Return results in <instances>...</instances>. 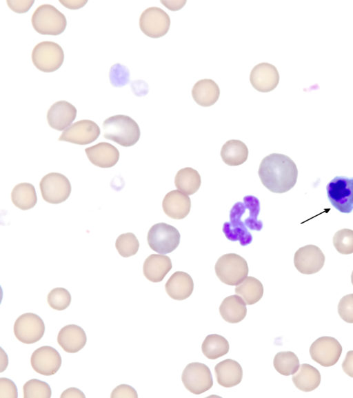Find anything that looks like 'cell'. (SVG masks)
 Returning <instances> with one entry per match:
<instances>
[{
  "label": "cell",
  "instance_id": "obj_33",
  "mask_svg": "<svg viewBox=\"0 0 353 398\" xmlns=\"http://www.w3.org/2000/svg\"><path fill=\"white\" fill-rule=\"evenodd\" d=\"M273 365L279 373L289 376L297 372L300 364L298 357L293 352L282 351L274 356Z\"/></svg>",
  "mask_w": 353,
  "mask_h": 398
},
{
  "label": "cell",
  "instance_id": "obj_20",
  "mask_svg": "<svg viewBox=\"0 0 353 398\" xmlns=\"http://www.w3.org/2000/svg\"><path fill=\"white\" fill-rule=\"evenodd\" d=\"M85 152L92 163L103 168L114 166L119 159L117 148L107 142H101L86 148Z\"/></svg>",
  "mask_w": 353,
  "mask_h": 398
},
{
  "label": "cell",
  "instance_id": "obj_48",
  "mask_svg": "<svg viewBox=\"0 0 353 398\" xmlns=\"http://www.w3.org/2000/svg\"><path fill=\"white\" fill-rule=\"evenodd\" d=\"M351 282H352V284L353 285V271L352 272V275H351Z\"/></svg>",
  "mask_w": 353,
  "mask_h": 398
},
{
  "label": "cell",
  "instance_id": "obj_13",
  "mask_svg": "<svg viewBox=\"0 0 353 398\" xmlns=\"http://www.w3.org/2000/svg\"><path fill=\"white\" fill-rule=\"evenodd\" d=\"M342 353V346L335 338L321 337L315 340L310 348L311 358L324 367L335 365Z\"/></svg>",
  "mask_w": 353,
  "mask_h": 398
},
{
  "label": "cell",
  "instance_id": "obj_47",
  "mask_svg": "<svg viewBox=\"0 0 353 398\" xmlns=\"http://www.w3.org/2000/svg\"><path fill=\"white\" fill-rule=\"evenodd\" d=\"M1 370L0 372H3L8 366V357L6 353L4 352L3 349L1 348Z\"/></svg>",
  "mask_w": 353,
  "mask_h": 398
},
{
  "label": "cell",
  "instance_id": "obj_43",
  "mask_svg": "<svg viewBox=\"0 0 353 398\" xmlns=\"http://www.w3.org/2000/svg\"><path fill=\"white\" fill-rule=\"evenodd\" d=\"M34 3V1H7L8 7L14 12H26Z\"/></svg>",
  "mask_w": 353,
  "mask_h": 398
},
{
  "label": "cell",
  "instance_id": "obj_2",
  "mask_svg": "<svg viewBox=\"0 0 353 398\" xmlns=\"http://www.w3.org/2000/svg\"><path fill=\"white\" fill-rule=\"evenodd\" d=\"M103 137L118 144L129 147L139 139L140 129L137 123L130 117L117 115L108 117L103 123Z\"/></svg>",
  "mask_w": 353,
  "mask_h": 398
},
{
  "label": "cell",
  "instance_id": "obj_19",
  "mask_svg": "<svg viewBox=\"0 0 353 398\" xmlns=\"http://www.w3.org/2000/svg\"><path fill=\"white\" fill-rule=\"evenodd\" d=\"M165 214L174 219H182L188 216L191 208V200L179 190L168 192L162 202Z\"/></svg>",
  "mask_w": 353,
  "mask_h": 398
},
{
  "label": "cell",
  "instance_id": "obj_3",
  "mask_svg": "<svg viewBox=\"0 0 353 398\" xmlns=\"http://www.w3.org/2000/svg\"><path fill=\"white\" fill-rule=\"evenodd\" d=\"M33 28L41 34L59 35L67 26L65 15L50 4L37 7L31 19Z\"/></svg>",
  "mask_w": 353,
  "mask_h": 398
},
{
  "label": "cell",
  "instance_id": "obj_39",
  "mask_svg": "<svg viewBox=\"0 0 353 398\" xmlns=\"http://www.w3.org/2000/svg\"><path fill=\"white\" fill-rule=\"evenodd\" d=\"M109 77L112 86L121 87L128 83L130 80V72L126 67L117 63L111 67Z\"/></svg>",
  "mask_w": 353,
  "mask_h": 398
},
{
  "label": "cell",
  "instance_id": "obj_40",
  "mask_svg": "<svg viewBox=\"0 0 353 398\" xmlns=\"http://www.w3.org/2000/svg\"><path fill=\"white\" fill-rule=\"evenodd\" d=\"M338 313L344 321L353 323V294L345 295L340 299Z\"/></svg>",
  "mask_w": 353,
  "mask_h": 398
},
{
  "label": "cell",
  "instance_id": "obj_23",
  "mask_svg": "<svg viewBox=\"0 0 353 398\" xmlns=\"http://www.w3.org/2000/svg\"><path fill=\"white\" fill-rule=\"evenodd\" d=\"M214 372L217 383L225 388L239 384L243 378V370L240 364L231 359L218 363L214 367Z\"/></svg>",
  "mask_w": 353,
  "mask_h": 398
},
{
  "label": "cell",
  "instance_id": "obj_17",
  "mask_svg": "<svg viewBox=\"0 0 353 398\" xmlns=\"http://www.w3.org/2000/svg\"><path fill=\"white\" fill-rule=\"evenodd\" d=\"M250 81L254 89L268 92L273 90L279 82V74L276 68L267 62L256 65L250 72Z\"/></svg>",
  "mask_w": 353,
  "mask_h": 398
},
{
  "label": "cell",
  "instance_id": "obj_31",
  "mask_svg": "<svg viewBox=\"0 0 353 398\" xmlns=\"http://www.w3.org/2000/svg\"><path fill=\"white\" fill-rule=\"evenodd\" d=\"M11 199L14 205L23 210L33 208L37 201L35 188L29 183L15 186L11 193Z\"/></svg>",
  "mask_w": 353,
  "mask_h": 398
},
{
  "label": "cell",
  "instance_id": "obj_14",
  "mask_svg": "<svg viewBox=\"0 0 353 398\" xmlns=\"http://www.w3.org/2000/svg\"><path fill=\"white\" fill-rule=\"evenodd\" d=\"M100 128L94 121L83 119L67 128L59 140L78 145H86L94 141L100 135Z\"/></svg>",
  "mask_w": 353,
  "mask_h": 398
},
{
  "label": "cell",
  "instance_id": "obj_28",
  "mask_svg": "<svg viewBox=\"0 0 353 398\" xmlns=\"http://www.w3.org/2000/svg\"><path fill=\"white\" fill-rule=\"evenodd\" d=\"M321 374L314 366L303 364L297 373L292 377L294 386L300 390L310 392L316 389L321 383Z\"/></svg>",
  "mask_w": 353,
  "mask_h": 398
},
{
  "label": "cell",
  "instance_id": "obj_46",
  "mask_svg": "<svg viewBox=\"0 0 353 398\" xmlns=\"http://www.w3.org/2000/svg\"><path fill=\"white\" fill-rule=\"evenodd\" d=\"M59 2L65 8L69 9H79L83 7L88 1H64L60 0Z\"/></svg>",
  "mask_w": 353,
  "mask_h": 398
},
{
  "label": "cell",
  "instance_id": "obj_38",
  "mask_svg": "<svg viewBox=\"0 0 353 398\" xmlns=\"http://www.w3.org/2000/svg\"><path fill=\"white\" fill-rule=\"evenodd\" d=\"M47 301L52 309L63 310L70 306L71 295L65 288L58 287L53 288L48 293Z\"/></svg>",
  "mask_w": 353,
  "mask_h": 398
},
{
  "label": "cell",
  "instance_id": "obj_24",
  "mask_svg": "<svg viewBox=\"0 0 353 398\" xmlns=\"http://www.w3.org/2000/svg\"><path fill=\"white\" fill-rule=\"evenodd\" d=\"M172 267V261L169 257L164 255L152 254L145 260L143 272L147 279L157 283L164 279Z\"/></svg>",
  "mask_w": 353,
  "mask_h": 398
},
{
  "label": "cell",
  "instance_id": "obj_27",
  "mask_svg": "<svg viewBox=\"0 0 353 398\" xmlns=\"http://www.w3.org/2000/svg\"><path fill=\"white\" fill-rule=\"evenodd\" d=\"M248 152V148L243 141L231 139L223 145L221 157L225 164L230 166H237L246 161Z\"/></svg>",
  "mask_w": 353,
  "mask_h": 398
},
{
  "label": "cell",
  "instance_id": "obj_32",
  "mask_svg": "<svg viewBox=\"0 0 353 398\" xmlns=\"http://www.w3.org/2000/svg\"><path fill=\"white\" fill-rule=\"evenodd\" d=\"M230 349L228 340L221 335H208L201 346L203 354L209 359H216L226 355Z\"/></svg>",
  "mask_w": 353,
  "mask_h": 398
},
{
  "label": "cell",
  "instance_id": "obj_4",
  "mask_svg": "<svg viewBox=\"0 0 353 398\" xmlns=\"http://www.w3.org/2000/svg\"><path fill=\"white\" fill-rule=\"evenodd\" d=\"M214 270L220 281L229 286H237L248 274L246 260L235 253L225 254L216 262Z\"/></svg>",
  "mask_w": 353,
  "mask_h": 398
},
{
  "label": "cell",
  "instance_id": "obj_41",
  "mask_svg": "<svg viewBox=\"0 0 353 398\" xmlns=\"http://www.w3.org/2000/svg\"><path fill=\"white\" fill-rule=\"evenodd\" d=\"M17 388L14 383L10 379L0 378V397L17 398Z\"/></svg>",
  "mask_w": 353,
  "mask_h": 398
},
{
  "label": "cell",
  "instance_id": "obj_35",
  "mask_svg": "<svg viewBox=\"0 0 353 398\" xmlns=\"http://www.w3.org/2000/svg\"><path fill=\"white\" fill-rule=\"evenodd\" d=\"M115 247L119 255L123 257L134 255L139 248V242L132 232L120 235L116 240Z\"/></svg>",
  "mask_w": 353,
  "mask_h": 398
},
{
  "label": "cell",
  "instance_id": "obj_30",
  "mask_svg": "<svg viewBox=\"0 0 353 398\" xmlns=\"http://www.w3.org/2000/svg\"><path fill=\"white\" fill-rule=\"evenodd\" d=\"M235 292L240 296L248 305H253L263 297L262 283L254 277H246L235 288Z\"/></svg>",
  "mask_w": 353,
  "mask_h": 398
},
{
  "label": "cell",
  "instance_id": "obj_36",
  "mask_svg": "<svg viewBox=\"0 0 353 398\" xmlns=\"http://www.w3.org/2000/svg\"><path fill=\"white\" fill-rule=\"evenodd\" d=\"M23 390L24 398H50L52 394L50 386L37 379L26 382Z\"/></svg>",
  "mask_w": 353,
  "mask_h": 398
},
{
  "label": "cell",
  "instance_id": "obj_22",
  "mask_svg": "<svg viewBox=\"0 0 353 398\" xmlns=\"http://www.w3.org/2000/svg\"><path fill=\"white\" fill-rule=\"evenodd\" d=\"M165 288L170 297L174 300L188 299L194 290V282L187 272L176 271L167 281Z\"/></svg>",
  "mask_w": 353,
  "mask_h": 398
},
{
  "label": "cell",
  "instance_id": "obj_15",
  "mask_svg": "<svg viewBox=\"0 0 353 398\" xmlns=\"http://www.w3.org/2000/svg\"><path fill=\"white\" fill-rule=\"evenodd\" d=\"M325 263V255L316 246L307 245L298 249L294 257L296 270L305 275L318 272Z\"/></svg>",
  "mask_w": 353,
  "mask_h": 398
},
{
  "label": "cell",
  "instance_id": "obj_5",
  "mask_svg": "<svg viewBox=\"0 0 353 398\" xmlns=\"http://www.w3.org/2000/svg\"><path fill=\"white\" fill-rule=\"evenodd\" d=\"M64 52L58 43L45 41L37 43L32 51V61L34 66L44 72L58 70L63 64Z\"/></svg>",
  "mask_w": 353,
  "mask_h": 398
},
{
  "label": "cell",
  "instance_id": "obj_45",
  "mask_svg": "<svg viewBox=\"0 0 353 398\" xmlns=\"http://www.w3.org/2000/svg\"><path fill=\"white\" fill-rule=\"evenodd\" d=\"M61 398L66 397H79L85 398V396L83 392L76 388H69L65 390L60 396Z\"/></svg>",
  "mask_w": 353,
  "mask_h": 398
},
{
  "label": "cell",
  "instance_id": "obj_6",
  "mask_svg": "<svg viewBox=\"0 0 353 398\" xmlns=\"http://www.w3.org/2000/svg\"><path fill=\"white\" fill-rule=\"evenodd\" d=\"M180 233L174 226L166 223L153 225L148 232V243L150 248L160 254L174 251L179 245Z\"/></svg>",
  "mask_w": 353,
  "mask_h": 398
},
{
  "label": "cell",
  "instance_id": "obj_11",
  "mask_svg": "<svg viewBox=\"0 0 353 398\" xmlns=\"http://www.w3.org/2000/svg\"><path fill=\"white\" fill-rule=\"evenodd\" d=\"M45 332V324L41 318L32 312L20 315L14 324V333L21 342L31 344L39 341Z\"/></svg>",
  "mask_w": 353,
  "mask_h": 398
},
{
  "label": "cell",
  "instance_id": "obj_8",
  "mask_svg": "<svg viewBox=\"0 0 353 398\" xmlns=\"http://www.w3.org/2000/svg\"><path fill=\"white\" fill-rule=\"evenodd\" d=\"M185 388L195 395H200L210 390L213 379L210 368L204 364L192 362L186 366L181 375Z\"/></svg>",
  "mask_w": 353,
  "mask_h": 398
},
{
  "label": "cell",
  "instance_id": "obj_18",
  "mask_svg": "<svg viewBox=\"0 0 353 398\" xmlns=\"http://www.w3.org/2000/svg\"><path fill=\"white\" fill-rule=\"evenodd\" d=\"M77 116V109L68 101L62 100L53 103L47 112L49 126L57 130H63L70 126Z\"/></svg>",
  "mask_w": 353,
  "mask_h": 398
},
{
  "label": "cell",
  "instance_id": "obj_12",
  "mask_svg": "<svg viewBox=\"0 0 353 398\" xmlns=\"http://www.w3.org/2000/svg\"><path fill=\"white\" fill-rule=\"evenodd\" d=\"M170 18L161 8L152 6L146 8L139 18V27L146 36L159 38L164 36L169 30Z\"/></svg>",
  "mask_w": 353,
  "mask_h": 398
},
{
  "label": "cell",
  "instance_id": "obj_42",
  "mask_svg": "<svg viewBox=\"0 0 353 398\" xmlns=\"http://www.w3.org/2000/svg\"><path fill=\"white\" fill-rule=\"evenodd\" d=\"M112 398L117 397H138L137 391L132 386L127 384H121L117 386L112 392Z\"/></svg>",
  "mask_w": 353,
  "mask_h": 398
},
{
  "label": "cell",
  "instance_id": "obj_29",
  "mask_svg": "<svg viewBox=\"0 0 353 398\" xmlns=\"http://www.w3.org/2000/svg\"><path fill=\"white\" fill-rule=\"evenodd\" d=\"M201 183L199 173L190 167L179 170L174 178L176 188L187 195L194 194L199 189Z\"/></svg>",
  "mask_w": 353,
  "mask_h": 398
},
{
  "label": "cell",
  "instance_id": "obj_34",
  "mask_svg": "<svg viewBox=\"0 0 353 398\" xmlns=\"http://www.w3.org/2000/svg\"><path fill=\"white\" fill-rule=\"evenodd\" d=\"M243 202L249 210L248 216L243 221L245 226L251 230L260 231L263 228V223L257 219L260 212L259 199L252 195H247L243 197Z\"/></svg>",
  "mask_w": 353,
  "mask_h": 398
},
{
  "label": "cell",
  "instance_id": "obj_1",
  "mask_svg": "<svg viewBox=\"0 0 353 398\" xmlns=\"http://www.w3.org/2000/svg\"><path fill=\"white\" fill-rule=\"evenodd\" d=\"M259 177L262 184L274 193H284L296 183L298 170L287 155L272 153L264 157L259 166Z\"/></svg>",
  "mask_w": 353,
  "mask_h": 398
},
{
  "label": "cell",
  "instance_id": "obj_25",
  "mask_svg": "<svg viewBox=\"0 0 353 398\" xmlns=\"http://www.w3.org/2000/svg\"><path fill=\"white\" fill-rule=\"evenodd\" d=\"M220 89L217 83L210 79H203L196 82L192 89L194 101L203 107L214 105L219 99Z\"/></svg>",
  "mask_w": 353,
  "mask_h": 398
},
{
  "label": "cell",
  "instance_id": "obj_44",
  "mask_svg": "<svg viewBox=\"0 0 353 398\" xmlns=\"http://www.w3.org/2000/svg\"><path fill=\"white\" fill-rule=\"evenodd\" d=\"M343 371L350 377H353V350L346 353V356L342 364Z\"/></svg>",
  "mask_w": 353,
  "mask_h": 398
},
{
  "label": "cell",
  "instance_id": "obj_16",
  "mask_svg": "<svg viewBox=\"0 0 353 398\" xmlns=\"http://www.w3.org/2000/svg\"><path fill=\"white\" fill-rule=\"evenodd\" d=\"M30 362L35 372L45 376H51L59 370L62 361L61 355L55 348L44 346L32 352Z\"/></svg>",
  "mask_w": 353,
  "mask_h": 398
},
{
  "label": "cell",
  "instance_id": "obj_37",
  "mask_svg": "<svg viewBox=\"0 0 353 398\" xmlns=\"http://www.w3.org/2000/svg\"><path fill=\"white\" fill-rule=\"evenodd\" d=\"M333 244L342 255L353 253V230L344 228L337 231L333 237Z\"/></svg>",
  "mask_w": 353,
  "mask_h": 398
},
{
  "label": "cell",
  "instance_id": "obj_9",
  "mask_svg": "<svg viewBox=\"0 0 353 398\" xmlns=\"http://www.w3.org/2000/svg\"><path fill=\"white\" fill-rule=\"evenodd\" d=\"M40 190L46 201L57 204L65 201L69 197L71 185L68 179L63 175L50 172L41 179Z\"/></svg>",
  "mask_w": 353,
  "mask_h": 398
},
{
  "label": "cell",
  "instance_id": "obj_10",
  "mask_svg": "<svg viewBox=\"0 0 353 398\" xmlns=\"http://www.w3.org/2000/svg\"><path fill=\"white\" fill-rule=\"evenodd\" d=\"M246 210L244 202L235 203L230 211V221L225 222L222 228L223 232L228 240L239 241L243 246L252 241L251 233L248 230L245 222L241 220Z\"/></svg>",
  "mask_w": 353,
  "mask_h": 398
},
{
  "label": "cell",
  "instance_id": "obj_21",
  "mask_svg": "<svg viewBox=\"0 0 353 398\" xmlns=\"http://www.w3.org/2000/svg\"><path fill=\"white\" fill-rule=\"evenodd\" d=\"M86 341L87 337L84 330L74 324L63 326L57 336L59 345L68 353L79 352L85 346Z\"/></svg>",
  "mask_w": 353,
  "mask_h": 398
},
{
  "label": "cell",
  "instance_id": "obj_26",
  "mask_svg": "<svg viewBox=\"0 0 353 398\" xmlns=\"http://www.w3.org/2000/svg\"><path fill=\"white\" fill-rule=\"evenodd\" d=\"M219 313L225 321L231 324L239 323L246 316V303L238 295L228 296L221 302Z\"/></svg>",
  "mask_w": 353,
  "mask_h": 398
},
{
  "label": "cell",
  "instance_id": "obj_7",
  "mask_svg": "<svg viewBox=\"0 0 353 398\" xmlns=\"http://www.w3.org/2000/svg\"><path fill=\"white\" fill-rule=\"evenodd\" d=\"M327 198L339 212L350 213L353 210V178L336 177L326 186Z\"/></svg>",
  "mask_w": 353,
  "mask_h": 398
}]
</instances>
